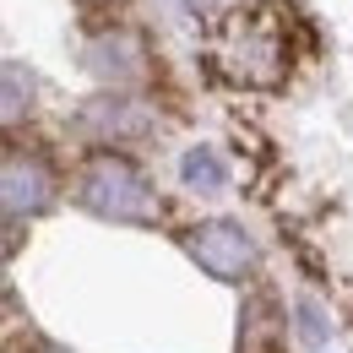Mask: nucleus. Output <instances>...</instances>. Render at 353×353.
<instances>
[{
  "label": "nucleus",
  "instance_id": "obj_1",
  "mask_svg": "<svg viewBox=\"0 0 353 353\" xmlns=\"http://www.w3.org/2000/svg\"><path fill=\"white\" fill-rule=\"evenodd\" d=\"M218 65L239 88H277L283 71H288V39H283L277 22L239 11L218 39Z\"/></svg>",
  "mask_w": 353,
  "mask_h": 353
},
{
  "label": "nucleus",
  "instance_id": "obj_2",
  "mask_svg": "<svg viewBox=\"0 0 353 353\" xmlns=\"http://www.w3.org/2000/svg\"><path fill=\"white\" fill-rule=\"evenodd\" d=\"M82 201H88L98 218H114V223H158V201L147 190V179L136 174L125 158L114 152H98L88 169H82Z\"/></svg>",
  "mask_w": 353,
  "mask_h": 353
},
{
  "label": "nucleus",
  "instance_id": "obj_3",
  "mask_svg": "<svg viewBox=\"0 0 353 353\" xmlns=\"http://www.w3.org/2000/svg\"><path fill=\"white\" fill-rule=\"evenodd\" d=\"M190 256L201 261V272H212L223 283H239L256 266V245L239 223H201V228H190Z\"/></svg>",
  "mask_w": 353,
  "mask_h": 353
},
{
  "label": "nucleus",
  "instance_id": "obj_4",
  "mask_svg": "<svg viewBox=\"0 0 353 353\" xmlns=\"http://www.w3.org/2000/svg\"><path fill=\"white\" fill-rule=\"evenodd\" d=\"M49 201V174L39 158H28V152H6V218L17 223L22 212H39Z\"/></svg>",
  "mask_w": 353,
  "mask_h": 353
},
{
  "label": "nucleus",
  "instance_id": "obj_5",
  "mask_svg": "<svg viewBox=\"0 0 353 353\" xmlns=\"http://www.w3.org/2000/svg\"><path fill=\"white\" fill-rule=\"evenodd\" d=\"M88 131L98 136H147L152 131V120H147V109L141 103H125V98H103V103H92L88 109Z\"/></svg>",
  "mask_w": 353,
  "mask_h": 353
},
{
  "label": "nucleus",
  "instance_id": "obj_6",
  "mask_svg": "<svg viewBox=\"0 0 353 353\" xmlns=\"http://www.w3.org/2000/svg\"><path fill=\"white\" fill-rule=\"evenodd\" d=\"M88 65L109 82H131V77H141V49L131 39H98V44H88Z\"/></svg>",
  "mask_w": 353,
  "mask_h": 353
},
{
  "label": "nucleus",
  "instance_id": "obj_7",
  "mask_svg": "<svg viewBox=\"0 0 353 353\" xmlns=\"http://www.w3.org/2000/svg\"><path fill=\"white\" fill-rule=\"evenodd\" d=\"M179 179L190 185V190H223L228 185V169H223V158L212 152V147H190L185 158H179Z\"/></svg>",
  "mask_w": 353,
  "mask_h": 353
},
{
  "label": "nucleus",
  "instance_id": "obj_8",
  "mask_svg": "<svg viewBox=\"0 0 353 353\" xmlns=\"http://www.w3.org/2000/svg\"><path fill=\"white\" fill-rule=\"evenodd\" d=\"M239 353H277V310L266 305H250L245 315V337H239Z\"/></svg>",
  "mask_w": 353,
  "mask_h": 353
},
{
  "label": "nucleus",
  "instance_id": "obj_9",
  "mask_svg": "<svg viewBox=\"0 0 353 353\" xmlns=\"http://www.w3.org/2000/svg\"><path fill=\"white\" fill-rule=\"evenodd\" d=\"M28 98H33V82L22 77V65H17V60H6V125H17V120H22Z\"/></svg>",
  "mask_w": 353,
  "mask_h": 353
},
{
  "label": "nucleus",
  "instance_id": "obj_10",
  "mask_svg": "<svg viewBox=\"0 0 353 353\" xmlns=\"http://www.w3.org/2000/svg\"><path fill=\"white\" fill-rule=\"evenodd\" d=\"M299 326H305L310 343H321V337H326V321H321V310H315V305H299Z\"/></svg>",
  "mask_w": 353,
  "mask_h": 353
},
{
  "label": "nucleus",
  "instance_id": "obj_11",
  "mask_svg": "<svg viewBox=\"0 0 353 353\" xmlns=\"http://www.w3.org/2000/svg\"><path fill=\"white\" fill-rule=\"evenodd\" d=\"M212 6H218V0H185V11H196V17H201V11H212Z\"/></svg>",
  "mask_w": 353,
  "mask_h": 353
}]
</instances>
